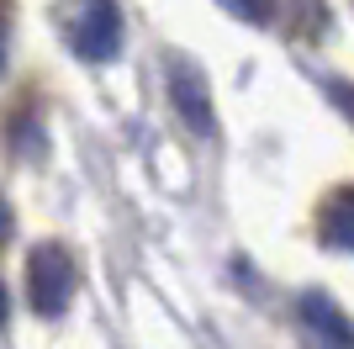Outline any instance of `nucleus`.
I'll list each match as a JSON object with an SVG mask.
<instances>
[{"label": "nucleus", "mask_w": 354, "mask_h": 349, "mask_svg": "<svg viewBox=\"0 0 354 349\" xmlns=\"http://www.w3.org/2000/svg\"><path fill=\"white\" fill-rule=\"evenodd\" d=\"M64 32H69V48L85 64L122 58V0H74Z\"/></svg>", "instance_id": "nucleus-1"}, {"label": "nucleus", "mask_w": 354, "mask_h": 349, "mask_svg": "<svg viewBox=\"0 0 354 349\" xmlns=\"http://www.w3.org/2000/svg\"><path fill=\"white\" fill-rule=\"evenodd\" d=\"M27 302L37 318H64L74 302V254L64 244H37L27 254Z\"/></svg>", "instance_id": "nucleus-2"}, {"label": "nucleus", "mask_w": 354, "mask_h": 349, "mask_svg": "<svg viewBox=\"0 0 354 349\" xmlns=\"http://www.w3.org/2000/svg\"><path fill=\"white\" fill-rule=\"evenodd\" d=\"M169 101H175L180 122H185L191 132L212 138V127H217V111H212V85H207V74L196 69L191 58H169Z\"/></svg>", "instance_id": "nucleus-3"}, {"label": "nucleus", "mask_w": 354, "mask_h": 349, "mask_svg": "<svg viewBox=\"0 0 354 349\" xmlns=\"http://www.w3.org/2000/svg\"><path fill=\"white\" fill-rule=\"evenodd\" d=\"M301 323L312 328V339L328 349H354V323L344 318V307L328 291H307L301 296Z\"/></svg>", "instance_id": "nucleus-4"}, {"label": "nucleus", "mask_w": 354, "mask_h": 349, "mask_svg": "<svg viewBox=\"0 0 354 349\" xmlns=\"http://www.w3.org/2000/svg\"><path fill=\"white\" fill-rule=\"evenodd\" d=\"M323 244L354 254V190H333L323 202Z\"/></svg>", "instance_id": "nucleus-5"}, {"label": "nucleus", "mask_w": 354, "mask_h": 349, "mask_svg": "<svg viewBox=\"0 0 354 349\" xmlns=\"http://www.w3.org/2000/svg\"><path fill=\"white\" fill-rule=\"evenodd\" d=\"M227 16H238V21H249V27H270L275 21V0H217Z\"/></svg>", "instance_id": "nucleus-6"}, {"label": "nucleus", "mask_w": 354, "mask_h": 349, "mask_svg": "<svg viewBox=\"0 0 354 349\" xmlns=\"http://www.w3.org/2000/svg\"><path fill=\"white\" fill-rule=\"evenodd\" d=\"M328 101H333V106H339V111L354 122V85H344V80H328Z\"/></svg>", "instance_id": "nucleus-7"}, {"label": "nucleus", "mask_w": 354, "mask_h": 349, "mask_svg": "<svg viewBox=\"0 0 354 349\" xmlns=\"http://www.w3.org/2000/svg\"><path fill=\"white\" fill-rule=\"evenodd\" d=\"M6 238H11V206L0 202V244H6Z\"/></svg>", "instance_id": "nucleus-8"}, {"label": "nucleus", "mask_w": 354, "mask_h": 349, "mask_svg": "<svg viewBox=\"0 0 354 349\" xmlns=\"http://www.w3.org/2000/svg\"><path fill=\"white\" fill-rule=\"evenodd\" d=\"M0 69H6V11H0Z\"/></svg>", "instance_id": "nucleus-9"}, {"label": "nucleus", "mask_w": 354, "mask_h": 349, "mask_svg": "<svg viewBox=\"0 0 354 349\" xmlns=\"http://www.w3.org/2000/svg\"><path fill=\"white\" fill-rule=\"evenodd\" d=\"M0 328H6V286H0Z\"/></svg>", "instance_id": "nucleus-10"}]
</instances>
